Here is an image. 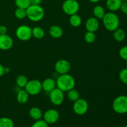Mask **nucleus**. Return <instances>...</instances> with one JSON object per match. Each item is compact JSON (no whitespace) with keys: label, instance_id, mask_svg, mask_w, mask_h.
<instances>
[{"label":"nucleus","instance_id":"obj_1","mask_svg":"<svg viewBox=\"0 0 127 127\" xmlns=\"http://www.w3.org/2000/svg\"><path fill=\"white\" fill-rule=\"evenodd\" d=\"M57 88L63 92H68L75 86L76 82L74 78L70 74H60L56 80Z\"/></svg>","mask_w":127,"mask_h":127},{"label":"nucleus","instance_id":"obj_2","mask_svg":"<svg viewBox=\"0 0 127 127\" xmlns=\"http://www.w3.org/2000/svg\"><path fill=\"white\" fill-rule=\"evenodd\" d=\"M103 24L107 31L113 32L119 27L120 19L117 15L114 12L105 13L102 18Z\"/></svg>","mask_w":127,"mask_h":127},{"label":"nucleus","instance_id":"obj_3","mask_svg":"<svg viewBox=\"0 0 127 127\" xmlns=\"http://www.w3.org/2000/svg\"><path fill=\"white\" fill-rule=\"evenodd\" d=\"M27 17L29 19L33 22H38L43 18L45 11L43 7L40 5L31 4L26 9Z\"/></svg>","mask_w":127,"mask_h":127},{"label":"nucleus","instance_id":"obj_4","mask_svg":"<svg viewBox=\"0 0 127 127\" xmlns=\"http://www.w3.org/2000/svg\"><path fill=\"white\" fill-rule=\"evenodd\" d=\"M112 108L114 112L119 114L127 113V96L122 95L117 97L112 103Z\"/></svg>","mask_w":127,"mask_h":127},{"label":"nucleus","instance_id":"obj_5","mask_svg":"<svg viewBox=\"0 0 127 127\" xmlns=\"http://www.w3.org/2000/svg\"><path fill=\"white\" fill-rule=\"evenodd\" d=\"M62 9L65 14L71 16L78 12L79 4L76 0H66L62 5Z\"/></svg>","mask_w":127,"mask_h":127},{"label":"nucleus","instance_id":"obj_6","mask_svg":"<svg viewBox=\"0 0 127 127\" xmlns=\"http://www.w3.org/2000/svg\"><path fill=\"white\" fill-rule=\"evenodd\" d=\"M25 90L29 95H38L42 90V83L37 79L28 81L27 84L25 86Z\"/></svg>","mask_w":127,"mask_h":127},{"label":"nucleus","instance_id":"obj_7","mask_svg":"<svg viewBox=\"0 0 127 127\" xmlns=\"http://www.w3.org/2000/svg\"><path fill=\"white\" fill-rule=\"evenodd\" d=\"M16 37L22 41H27L32 36V28L29 26L22 25L17 28L16 31Z\"/></svg>","mask_w":127,"mask_h":127},{"label":"nucleus","instance_id":"obj_8","mask_svg":"<svg viewBox=\"0 0 127 127\" xmlns=\"http://www.w3.org/2000/svg\"><path fill=\"white\" fill-rule=\"evenodd\" d=\"M73 107V110L76 114L78 115H83L88 112L89 105L85 99L79 98L74 102Z\"/></svg>","mask_w":127,"mask_h":127},{"label":"nucleus","instance_id":"obj_9","mask_svg":"<svg viewBox=\"0 0 127 127\" xmlns=\"http://www.w3.org/2000/svg\"><path fill=\"white\" fill-rule=\"evenodd\" d=\"M49 97L50 102L53 105H60L64 101V93L58 88H55L49 93Z\"/></svg>","mask_w":127,"mask_h":127},{"label":"nucleus","instance_id":"obj_10","mask_svg":"<svg viewBox=\"0 0 127 127\" xmlns=\"http://www.w3.org/2000/svg\"><path fill=\"white\" fill-rule=\"evenodd\" d=\"M55 69L57 73L60 74H67L71 69V64L66 60H60L55 64Z\"/></svg>","mask_w":127,"mask_h":127},{"label":"nucleus","instance_id":"obj_11","mask_svg":"<svg viewBox=\"0 0 127 127\" xmlns=\"http://www.w3.org/2000/svg\"><path fill=\"white\" fill-rule=\"evenodd\" d=\"M60 114L55 109H48L43 114V120L49 125L54 124L58 121Z\"/></svg>","mask_w":127,"mask_h":127},{"label":"nucleus","instance_id":"obj_12","mask_svg":"<svg viewBox=\"0 0 127 127\" xmlns=\"http://www.w3.org/2000/svg\"><path fill=\"white\" fill-rule=\"evenodd\" d=\"M14 44L13 39L7 34L0 35V50H8L11 49Z\"/></svg>","mask_w":127,"mask_h":127},{"label":"nucleus","instance_id":"obj_13","mask_svg":"<svg viewBox=\"0 0 127 127\" xmlns=\"http://www.w3.org/2000/svg\"><path fill=\"white\" fill-rule=\"evenodd\" d=\"M85 27L88 32H95L99 27V22L96 17H89L86 20L85 23Z\"/></svg>","mask_w":127,"mask_h":127},{"label":"nucleus","instance_id":"obj_14","mask_svg":"<svg viewBox=\"0 0 127 127\" xmlns=\"http://www.w3.org/2000/svg\"><path fill=\"white\" fill-rule=\"evenodd\" d=\"M42 87L45 92L50 93L57 87L56 81L53 78H47L42 83Z\"/></svg>","mask_w":127,"mask_h":127},{"label":"nucleus","instance_id":"obj_15","mask_svg":"<svg viewBox=\"0 0 127 127\" xmlns=\"http://www.w3.org/2000/svg\"><path fill=\"white\" fill-rule=\"evenodd\" d=\"M122 2L120 0H107L106 7L111 12H115L120 9Z\"/></svg>","mask_w":127,"mask_h":127},{"label":"nucleus","instance_id":"obj_16","mask_svg":"<svg viewBox=\"0 0 127 127\" xmlns=\"http://www.w3.org/2000/svg\"><path fill=\"white\" fill-rule=\"evenodd\" d=\"M49 33L54 38H59L63 35V31L62 27L57 25H53L49 29Z\"/></svg>","mask_w":127,"mask_h":127},{"label":"nucleus","instance_id":"obj_17","mask_svg":"<svg viewBox=\"0 0 127 127\" xmlns=\"http://www.w3.org/2000/svg\"><path fill=\"white\" fill-rule=\"evenodd\" d=\"M29 94L25 89H19L17 91V100L19 104H24L28 101Z\"/></svg>","mask_w":127,"mask_h":127},{"label":"nucleus","instance_id":"obj_18","mask_svg":"<svg viewBox=\"0 0 127 127\" xmlns=\"http://www.w3.org/2000/svg\"><path fill=\"white\" fill-rule=\"evenodd\" d=\"M113 37L117 42H121L125 40L126 37V33L124 29L119 27L113 31Z\"/></svg>","mask_w":127,"mask_h":127},{"label":"nucleus","instance_id":"obj_19","mask_svg":"<svg viewBox=\"0 0 127 127\" xmlns=\"http://www.w3.org/2000/svg\"><path fill=\"white\" fill-rule=\"evenodd\" d=\"M29 115L33 120H40L43 117V114L40 109L37 107H33L31 108L29 110Z\"/></svg>","mask_w":127,"mask_h":127},{"label":"nucleus","instance_id":"obj_20","mask_svg":"<svg viewBox=\"0 0 127 127\" xmlns=\"http://www.w3.org/2000/svg\"><path fill=\"white\" fill-rule=\"evenodd\" d=\"M32 36L37 39H41L43 38L45 35V31L41 27H34L32 29Z\"/></svg>","mask_w":127,"mask_h":127},{"label":"nucleus","instance_id":"obj_21","mask_svg":"<svg viewBox=\"0 0 127 127\" xmlns=\"http://www.w3.org/2000/svg\"><path fill=\"white\" fill-rule=\"evenodd\" d=\"M69 23L74 27H79L82 23L81 17L77 14L71 15L69 18Z\"/></svg>","mask_w":127,"mask_h":127},{"label":"nucleus","instance_id":"obj_22","mask_svg":"<svg viewBox=\"0 0 127 127\" xmlns=\"http://www.w3.org/2000/svg\"><path fill=\"white\" fill-rule=\"evenodd\" d=\"M93 14L97 19H102L105 12L104 7L100 5H97L93 9Z\"/></svg>","mask_w":127,"mask_h":127},{"label":"nucleus","instance_id":"obj_23","mask_svg":"<svg viewBox=\"0 0 127 127\" xmlns=\"http://www.w3.org/2000/svg\"><path fill=\"white\" fill-rule=\"evenodd\" d=\"M0 127H14L13 120L8 117L0 118Z\"/></svg>","mask_w":127,"mask_h":127},{"label":"nucleus","instance_id":"obj_24","mask_svg":"<svg viewBox=\"0 0 127 127\" xmlns=\"http://www.w3.org/2000/svg\"><path fill=\"white\" fill-rule=\"evenodd\" d=\"M68 99L72 102H75L76 100L79 99V93L77 90L74 89V88L71 90L68 91V94H67Z\"/></svg>","mask_w":127,"mask_h":127},{"label":"nucleus","instance_id":"obj_25","mask_svg":"<svg viewBox=\"0 0 127 127\" xmlns=\"http://www.w3.org/2000/svg\"><path fill=\"white\" fill-rule=\"evenodd\" d=\"M28 82L27 78L24 75H19L16 78V84L20 88H25Z\"/></svg>","mask_w":127,"mask_h":127},{"label":"nucleus","instance_id":"obj_26","mask_svg":"<svg viewBox=\"0 0 127 127\" xmlns=\"http://www.w3.org/2000/svg\"><path fill=\"white\" fill-rule=\"evenodd\" d=\"M15 4L18 8L26 9L31 5L30 0H15Z\"/></svg>","mask_w":127,"mask_h":127},{"label":"nucleus","instance_id":"obj_27","mask_svg":"<svg viewBox=\"0 0 127 127\" xmlns=\"http://www.w3.org/2000/svg\"><path fill=\"white\" fill-rule=\"evenodd\" d=\"M95 38H96V36L94 32L87 31V32L84 35V40L88 43H93L95 41Z\"/></svg>","mask_w":127,"mask_h":127},{"label":"nucleus","instance_id":"obj_28","mask_svg":"<svg viewBox=\"0 0 127 127\" xmlns=\"http://www.w3.org/2000/svg\"><path fill=\"white\" fill-rule=\"evenodd\" d=\"M15 16L19 19H23L27 17V12L26 9L22 8H18L15 11Z\"/></svg>","mask_w":127,"mask_h":127},{"label":"nucleus","instance_id":"obj_29","mask_svg":"<svg viewBox=\"0 0 127 127\" xmlns=\"http://www.w3.org/2000/svg\"><path fill=\"white\" fill-rule=\"evenodd\" d=\"M119 78L124 84L127 85V68H124L120 71L119 73Z\"/></svg>","mask_w":127,"mask_h":127},{"label":"nucleus","instance_id":"obj_30","mask_svg":"<svg viewBox=\"0 0 127 127\" xmlns=\"http://www.w3.org/2000/svg\"><path fill=\"white\" fill-rule=\"evenodd\" d=\"M31 127H48V124L44 120H36L35 122L33 123L32 124Z\"/></svg>","mask_w":127,"mask_h":127},{"label":"nucleus","instance_id":"obj_31","mask_svg":"<svg viewBox=\"0 0 127 127\" xmlns=\"http://www.w3.org/2000/svg\"><path fill=\"white\" fill-rule=\"evenodd\" d=\"M119 55L124 60L127 61V45L122 47L119 50Z\"/></svg>","mask_w":127,"mask_h":127},{"label":"nucleus","instance_id":"obj_32","mask_svg":"<svg viewBox=\"0 0 127 127\" xmlns=\"http://www.w3.org/2000/svg\"><path fill=\"white\" fill-rule=\"evenodd\" d=\"M120 9L121 10L123 13L127 15V1L122 2L121 7H120Z\"/></svg>","mask_w":127,"mask_h":127},{"label":"nucleus","instance_id":"obj_33","mask_svg":"<svg viewBox=\"0 0 127 127\" xmlns=\"http://www.w3.org/2000/svg\"><path fill=\"white\" fill-rule=\"evenodd\" d=\"M7 28L4 25L0 26V35L7 34Z\"/></svg>","mask_w":127,"mask_h":127},{"label":"nucleus","instance_id":"obj_34","mask_svg":"<svg viewBox=\"0 0 127 127\" xmlns=\"http://www.w3.org/2000/svg\"><path fill=\"white\" fill-rule=\"evenodd\" d=\"M4 74H5L4 67L3 66L2 64H1V63H0V77L2 76Z\"/></svg>","mask_w":127,"mask_h":127},{"label":"nucleus","instance_id":"obj_35","mask_svg":"<svg viewBox=\"0 0 127 127\" xmlns=\"http://www.w3.org/2000/svg\"><path fill=\"white\" fill-rule=\"evenodd\" d=\"M43 0H30L31 4H37L40 5V4L42 2Z\"/></svg>","mask_w":127,"mask_h":127},{"label":"nucleus","instance_id":"obj_36","mask_svg":"<svg viewBox=\"0 0 127 127\" xmlns=\"http://www.w3.org/2000/svg\"><path fill=\"white\" fill-rule=\"evenodd\" d=\"M5 73H7L10 71V68L9 67H4Z\"/></svg>","mask_w":127,"mask_h":127},{"label":"nucleus","instance_id":"obj_37","mask_svg":"<svg viewBox=\"0 0 127 127\" xmlns=\"http://www.w3.org/2000/svg\"><path fill=\"white\" fill-rule=\"evenodd\" d=\"M88 1H89L91 2H94V3H95V2H99V1H100V0H88Z\"/></svg>","mask_w":127,"mask_h":127},{"label":"nucleus","instance_id":"obj_38","mask_svg":"<svg viewBox=\"0 0 127 127\" xmlns=\"http://www.w3.org/2000/svg\"><path fill=\"white\" fill-rule=\"evenodd\" d=\"M120 1H121L122 2H124V1H127V0H120Z\"/></svg>","mask_w":127,"mask_h":127},{"label":"nucleus","instance_id":"obj_39","mask_svg":"<svg viewBox=\"0 0 127 127\" xmlns=\"http://www.w3.org/2000/svg\"><path fill=\"white\" fill-rule=\"evenodd\" d=\"M127 127V125H125V127Z\"/></svg>","mask_w":127,"mask_h":127},{"label":"nucleus","instance_id":"obj_40","mask_svg":"<svg viewBox=\"0 0 127 127\" xmlns=\"http://www.w3.org/2000/svg\"></svg>","mask_w":127,"mask_h":127},{"label":"nucleus","instance_id":"obj_41","mask_svg":"<svg viewBox=\"0 0 127 127\" xmlns=\"http://www.w3.org/2000/svg\"></svg>","mask_w":127,"mask_h":127},{"label":"nucleus","instance_id":"obj_42","mask_svg":"<svg viewBox=\"0 0 127 127\" xmlns=\"http://www.w3.org/2000/svg\"></svg>","mask_w":127,"mask_h":127}]
</instances>
